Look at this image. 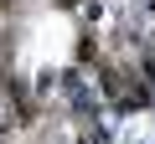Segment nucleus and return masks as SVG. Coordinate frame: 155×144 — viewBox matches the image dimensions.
<instances>
[{
	"instance_id": "f257e3e1",
	"label": "nucleus",
	"mask_w": 155,
	"mask_h": 144,
	"mask_svg": "<svg viewBox=\"0 0 155 144\" xmlns=\"http://www.w3.org/2000/svg\"><path fill=\"white\" fill-rule=\"evenodd\" d=\"M0 5H11V0H0Z\"/></svg>"
}]
</instances>
